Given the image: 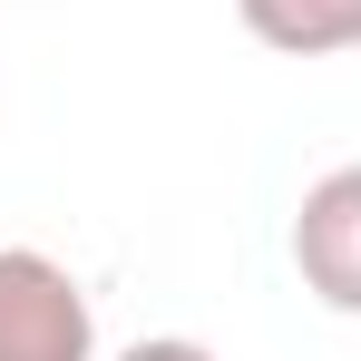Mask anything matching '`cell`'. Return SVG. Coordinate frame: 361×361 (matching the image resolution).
<instances>
[{
    "instance_id": "6da1fadb",
    "label": "cell",
    "mask_w": 361,
    "mask_h": 361,
    "mask_svg": "<svg viewBox=\"0 0 361 361\" xmlns=\"http://www.w3.org/2000/svg\"><path fill=\"white\" fill-rule=\"evenodd\" d=\"M0 361H98V312L39 244H0Z\"/></svg>"
},
{
    "instance_id": "7a4b0ae2",
    "label": "cell",
    "mask_w": 361,
    "mask_h": 361,
    "mask_svg": "<svg viewBox=\"0 0 361 361\" xmlns=\"http://www.w3.org/2000/svg\"><path fill=\"white\" fill-rule=\"evenodd\" d=\"M293 274L322 312H352L361 322V166H332V176L302 185L293 205Z\"/></svg>"
},
{
    "instance_id": "3957f363",
    "label": "cell",
    "mask_w": 361,
    "mask_h": 361,
    "mask_svg": "<svg viewBox=\"0 0 361 361\" xmlns=\"http://www.w3.org/2000/svg\"><path fill=\"white\" fill-rule=\"evenodd\" d=\"M235 20L274 59H342V49H361V0H235Z\"/></svg>"
},
{
    "instance_id": "277c9868",
    "label": "cell",
    "mask_w": 361,
    "mask_h": 361,
    "mask_svg": "<svg viewBox=\"0 0 361 361\" xmlns=\"http://www.w3.org/2000/svg\"><path fill=\"white\" fill-rule=\"evenodd\" d=\"M118 361H215L205 342H185V332H147V342H127Z\"/></svg>"
}]
</instances>
